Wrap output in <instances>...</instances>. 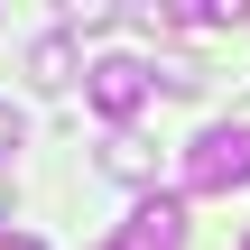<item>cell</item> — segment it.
I'll return each instance as SVG.
<instances>
[{
	"mask_svg": "<svg viewBox=\"0 0 250 250\" xmlns=\"http://www.w3.org/2000/svg\"><path fill=\"white\" fill-rule=\"evenodd\" d=\"M232 186H250V121H213L186 148V195H232Z\"/></svg>",
	"mask_w": 250,
	"mask_h": 250,
	"instance_id": "obj_1",
	"label": "cell"
},
{
	"mask_svg": "<svg viewBox=\"0 0 250 250\" xmlns=\"http://www.w3.org/2000/svg\"><path fill=\"white\" fill-rule=\"evenodd\" d=\"M148 83H158V65H139V56H102V65L83 74V93H93L102 121H130V111L148 102Z\"/></svg>",
	"mask_w": 250,
	"mask_h": 250,
	"instance_id": "obj_2",
	"label": "cell"
},
{
	"mask_svg": "<svg viewBox=\"0 0 250 250\" xmlns=\"http://www.w3.org/2000/svg\"><path fill=\"white\" fill-rule=\"evenodd\" d=\"M111 250H186V204H176V195H139Z\"/></svg>",
	"mask_w": 250,
	"mask_h": 250,
	"instance_id": "obj_3",
	"label": "cell"
},
{
	"mask_svg": "<svg viewBox=\"0 0 250 250\" xmlns=\"http://www.w3.org/2000/svg\"><path fill=\"white\" fill-rule=\"evenodd\" d=\"M28 83H46V93H56V83H74V37H65V28L28 46Z\"/></svg>",
	"mask_w": 250,
	"mask_h": 250,
	"instance_id": "obj_4",
	"label": "cell"
},
{
	"mask_svg": "<svg viewBox=\"0 0 250 250\" xmlns=\"http://www.w3.org/2000/svg\"><path fill=\"white\" fill-rule=\"evenodd\" d=\"M102 167H111L121 186H148V167H158V158H148V148H139L130 130H111V139H102Z\"/></svg>",
	"mask_w": 250,
	"mask_h": 250,
	"instance_id": "obj_5",
	"label": "cell"
},
{
	"mask_svg": "<svg viewBox=\"0 0 250 250\" xmlns=\"http://www.w3.org/2000/svg\"><path fill=\"white\" fill-rule=\"evenodd\" d=\"M9 148H19V111H0V158H9Z\"/></svg>",
	"mask_w": 250,
	"mask_h": 250,
	"instance_id": "obj_6",
	"label": "cell"
},
{
	"mask_svg": "<svg viewBox=\"0 0 250 250\" xmlns=\"http://www.w3.org/2000/svg\"><path fill=\"white\" fill-rule=\"evenodd\" d=\"M0 250H46V241H28V232H0Z\"/></svg>",
	"mask_w": 250,
	"mask_h": 250,
	"instance_id": "obj_7",
	"label": "cell"
},
{
	"mask_svg": "<svg viewBox=\"0 0 250 250\" xmlns=\"http://www.w3.org/2000/svg\"><path fill=\"white\" fill-rule=\"evenodd\" d=\"M241 250H250V241H241Z\"/></svg>",
	"mask_w": 250,
	"mask_h": 250,
	"instance_id": "obj_8",
	"label": "cell"
}]
</instances>
